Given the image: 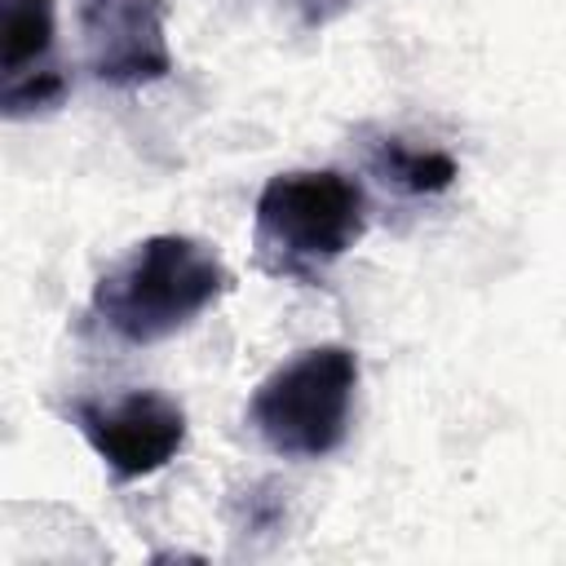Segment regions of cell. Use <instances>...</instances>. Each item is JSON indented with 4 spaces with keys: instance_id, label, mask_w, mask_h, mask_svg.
I'll return each mask as SVG.
<instances>
[{
    "instance_id": "8",
    "label": "cell",
    "mask_w": 566,
    "mask_h": 566,
    "mask_svg": "<svg viewBox=\"0 0 566 566\" xmlns=\"http://www.w3.org/2000/svg\"><path fill=\"white\" fill-rule=\"evenodd\" d=\"M296 4H301L305 27H327V22H336L340 13H349L358 0H296Z\"/></svg>"
},
{
    "instance_id": "4",
    "label": "cell",
    "mask_w": 566,
    "mask_h": 566,
    "mask_svg": "<svg viewBox=\"0 0 566 566\" xmlns=\"http://www.w3.org/2000/svg\"><path fill=\"white\" fill-rule=\"evenodd\" d=\"M71 420L119 482L159 473L186 447V411L159 389H128L119 398H75Z\"/></svg>"
},
{
    "instance_id": "1",
    "label": "cell",
    "mask_w": 566,
    "mask_h": 566,
    "mask_svg": "<svg viewBox=\"0 0 566 566\" xmlns=\"http://www.w3.org/2000/svg\"><path fill=\"white\" fill-rule=\"evenodd\" d=\"M230 270L186 234H150L93 287V318L119 345H159L221 301Z\"/></svg>"
},
{
    "instance_id": "6",
    "label": "cell",
    "mask_w": 566,
    "mask_h": 566,
    "mask_svg": "<svg viewBox=\"0 0 566 566\" xmlns=\"http://www.w3.org/2000/svg\"><path fill=\"white\" fill-rule=\"evenodd\" d=\"M0 106L9 119L53 111L66 97V71L57 62L53 0L0 4Z\"/></svg>"
},
{
    "instance_id": "3",
    "label": "cell",
    "mask_w": 566,
    "mask_h": 566,
    "mask_svg": "<svg viewBox=\"0 0 566 566\" xmlns=\"http://www.w3.org/2000/svg\"><path fill=\"white\" fill-rule=\"evenodd\" d=\"M354 389L358 354L349 345H314L256 385L248 424L283 460H323L349 433Z\"/></svg>"
},
{
    "instance_id": "5",
    "label": "cell",
    "mask_w": 566,
    "mask_h": 566,
    "mask_svg": "<svg viewBox=\"0 0 566 566\" xmlns=\"http://www.w3.org/2000/svg\"><path fill=\"white\" fill-rule=\"evenodd\" d=\"M168 0H80L84 71L106 88H142L172 75Z\"/></svg>"
},
{
    "instance_id": "7",
    "label": "cell",
    "mask_w": 566,
    "mask_h": 566,
    "mask_svg": "<svg viewBox=\"0 0 566 566\" xmlns=\"http://www.w3.org/2000/svg\"><path fill=\"white\" fill-rule=\"evenodd\" d=\"M367 164L389 190L411 195V199L416 195H442L460 177V168L447 150H420V146H407L402 137H380L367 150Z\"/></svg>"
},
{
    "instance_id": "2",
    "label": "cell",
    "mask_w": 566,
    "mask_h": 566,
    "mask_svg": "<svg viewBox=\"0 0 566 566\" xmlns=\"http://www.w3.org/2000/svg\"><path fill=\"white\" fill-rule=\"evenodd\" d=\"M367 234V190L336 172H279L252 208V252L270 279L323 283V274Z\"/></svg>"
}]
</instances>
